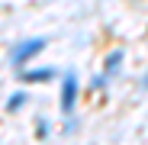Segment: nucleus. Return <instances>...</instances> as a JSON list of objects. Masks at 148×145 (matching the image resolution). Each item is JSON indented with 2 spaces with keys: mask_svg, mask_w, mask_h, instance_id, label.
Wrapping results in <instances>:
<instances>
[{
  "mask_svg": "<svg viewBox=\"0 0 148 145\" xmlns=\"http://www.w3.org/2000/svg\"><path fill=\"white\" fill-rule=\"evenodd\" d=\"M19 78H23V81H29V84H39V81H52V78H55V68H32V71H23Z\"/></svg>",
  "mask_w": 148,
  "mask_h": 145,
  "instance_id": "nucleus-3",
  "label": "nucleus"
},
{
  "mask_svg": "<svg viewBox=\"0 0 148 145\" xmlns=\"http://www.w3.org/2000/svg\"><path fill=\"white\" fill-rule=\"evenodd\" d=\"M23 103H26V93H23V90H19V93H13V97H10V100H7V110H19Z\"/></svg>",
  "mask_w": 148,
  "mask_h": 145,
  "instance_id": "nucleus-5",
  "label": "nucleus"
},
{
  "mask_svg": "<svg viewBox=\"0 0 148 145\" xmlns=\"http://www.w3.org/2000/svg\"><path fill=\"white\" fill-rule=\"evenodd\" d=\"M74 100H77V78L68 74L64 84H61V113H71L74 110Z\"/></svg>",
  "mask_w": 148,
  "mask_h": 145,
  "instance_id": "nucleus-2",
  "label": "nucleus"
},
{
  "mask_svg": "<svg viewBox=\"0 0 148 145\" xmlns=\"http://www.w3.org/2000/svg\"><path fill=\"white\" fill-rule=\"evenodd\" d=\"M122 61V48H116V52L106 58V74H113V71H116V65Z\"/></svg>",
  "mask_w": 148,
  "mask_h": 145,
  "instance_id": "nucleus-4",
  "label": "nucleus"
},
{
  "mask_svg": "<svg viewBox=\"0 0 148 145\" xmlns=\"http://www.w3.org/2000/svg\"><path fill=\"white\" fill-rule=\"evenodd\" d=\"M45 48V39H26V42H19L16 48H13V55H10V61L13 65H26L32 55H39Z\"/></svg>",
  "mask_w": 148,
  "mask_h": 145,
  "instance_id": "nucleus-1",
  "label": "nucleus"
}]
</instances>
